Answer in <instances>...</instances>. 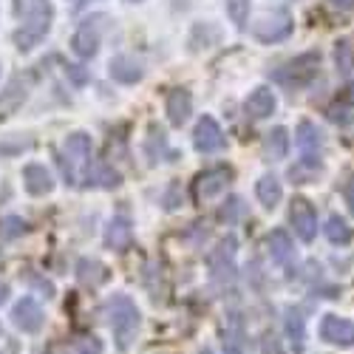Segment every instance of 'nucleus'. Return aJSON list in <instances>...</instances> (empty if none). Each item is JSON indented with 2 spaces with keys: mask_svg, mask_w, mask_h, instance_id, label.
<instances>
[{
  "mask_svg": "<svg viewBox=\"0 0 354 354\" xmlns=\"http://www.w3.org/2000/svg\"><path fill=\"white\" fill-rule=\"evenodd\" d=\"M32 147V139H6V142H0V156H15V153H23Z\"/></svg>",
  "mask_w": 354,
  "mask_h": 354,
  "instance_id": "obj_29",
  "label": "nucleus"
},
{
  "mask_svg": "<svg viewBox=\"0 0 354 354\" xmlns=\"http://www.w3.org/2000/svg\"><path fill=\"white\" fill-rule=\"evenodd\" d=\"M23 185H26V190L32 196H46V193L54 190V179H51V173L43 165H26Z\"/></svg>",
  "mask_w": 354,
  "mask_h": 354,
  "instance_id": "obj_15",
  "label": "nucleus"
},
{
  "mask_svg": "<svg viewBox=\"0 0 354 354\" xmlns=\"http://www.w3.org/2000/svg\"><path fill=\"white\" fill-rule=\"evenodd\" d=\"M82 66H68V71L74 74V82H85V71H80Z\"/></svg>",
  "mask_w": 354,
  "mask_h": 354,
  "instance_id": "obj_34",
  "label": "nucleus"
},
{
  "mask_svg": "<svg viewBox=\"0 0 354 354\" xmlns=\"http://www.w3.org/2000/svg\"><path fill=\"white\" fill-rule=\"evenodd\" d=\"M298 147H301L304 165L317 167V162H320V147H323V139H320V131H317L312 122H306V120L298 125Z\"/></svg>",
  "mask_w": 354,
  "mask_h": 354,
  "instance_id": "obj_12",
  "label": "nucleus"
},
{
  "mask_svg": "<svg viewBox=\"0 0 354 354\" xmlns=\"http://www.w3.org/2000/svg\"><path fill=\"white\" fill-rule=\"evenodd\" d=\"M332 6H337V9H343V12H348V9H354V0H329Z\"/></svg>",
  "mask_w": 354,
  "mask_h": 354,
  "instance_id": "obj_33",
  "label": "nucleus"
},
{
  "mask_svg": "<svg viewBox=\"0 0 354 354\" xmlns=\"http://www.w3.org/2000/svg\"><path fill=\"white\" fill-rule=\"evenodd\" d=\"M275 105H278V100L270 88H255L244 102V111H247L250 120H267V116L275 113Z\"/></svg>",
  "mask_w": 354,
  "mask_h": 354,
  "instance_id": "obj_14",
  "label": "nucleus"
},
{
  "mask_svg": "<svg viewBox=\"0 0 354 354\" xmlns=\"http://www.w3.org/2000/svg\"><path fill=\"white\" fill-rule=\"evenodd\" d=\"M335 63H337V71L340 74H348L354 68V46L348 40H340L335 46Z\"/></svg>",
  "mask_w": 354,
  "mask_h": 354,
  "instance_id": "obj_27",
  "label": "nucleus"
},
{
  "mask_svg": "<svg viewBox=\"0 0 354 354\" xmlns=\"http://www.w3.org/2000/svg\"><path fill=\"white\" fill-rule=\"evenodd\" d=\"M326 239H329L332 244H348V241H351V230H348V224H346L340 216H332V218H329V224H326Z\"/></svg>",
  "mask_w": 354,
  "mask_h": 354,
  "instance_id": "obj_26",
  "label": "nucleus"
},
{
  "mask_svg": "<svg viewBox=\"0 0 354 354\" xmlns=\"http://www.w3.org/2000/svg\"><path fill=\"white\" fill-rule=\"evenodd\" d=\"M77 348H80V354H102L97 340H80V343H77Z\"/></svg>",
  "mask_w": 354,
  "mask_h": 354,
  "instance_id": "obj_30",
  "label": "nucleus"
},
{
  "mask_svg": "<svg viewBox=\"0 0 354 354\" xmlns=\"http://www.w3.org/2000/svg\"><path fill=\"white\" fill-rule=\"evenodd\" d=\"M267 244H270V255H272V261H278V263H286L289 258H292V239H289V232L286 230H272L270 232V239H267Z\"/></svg>",
  "mask_w": 354,
  "mask_h": 354,
  "instance_id": "obj_22",
  "label": "nucleus"
},
{
  "mask_svg": "<svg viewBox=\"0 0 354 354\" xmlns=\"http://www.w3.org/2000/svg\"><path fill=\"white\" fill-rule=\"evenodd\" d=\"M286 335H289V340H292V348H295V351H301V348H304L306 326H304L301 312H295V309H289V312H286Z\"/></svg>",
  "mask_w": 354,
  "mask_h": 354,
  "instance_id": "obj_23",
  "label": "nucleus"
},
{
  "mask_svg": "<svg viewBox=\"0 0 354 354\" xmlns=\"http://www.w3.org/2000/svg\"><path fill=\"white\" fill-rule=\"evenodd\" d=\"M343 102H348V105H354V82L346 88V91H343Z\"/></svg>",
  "mask_w": 354,
  "mask_h": 354,
  "instance_id": "obj_35",
  "label": "nucleus"
},
{
  "mask_svg": "<svg viewBox=\"0 0 354 354\" xmlns=\"http://www.w3.org/2000/svg\"><path fill=\"white\" fill-rule=\"evenodd\" d=\"M108 68H111V77L122 85H133L142 80V66L136 60H131V57H113Z\"/></svg>",
  "mask_w": 354,
  "mask_h": 354,
  "instance_id": "obj_18",
  "label": "nucleus"
},
{
  "mask_svg": "<svg viewBox=\"0 0 354 354\" xmlns=\"http://www.w3.org/2000/svg\"><path fill=\"white\" fill-rule=\"evenodd\" d=\"M267 153L272 159H286V153H289V133H286V128H275V131L267 133Z\"/></svg>",
  "mask_w": 354,
  "mask_h": 354,
  "instance_id": "obj_24",
  "label": "nucleus"
},
{
  "mask_svg": "<svg viewBox=\"0 0 354 354\" xmlns=\"http://www.w3.org/2000/svg\"><path fill=\"white\" fill-rule=\"evenodd\" d=\"M6 227H9V230H6V235H9V239H15L17 232H23V230H26V224H23L20 218H9V221H6Z\"/></svg>",
  "mask_w": 354,
  "mask_h": 354,
  "instance_id": "obj_31",
  "label": "nucleus"
},
{
  "mask_svg": "<svg viewBox=\"0 0 354 354\" xmlns=\"http://www.w3.org/2000/svg\"><path fill=\"white\" fill-rule=\"evenodd\" d=\"M320 337L332 343V346H343V348H351L354 346V326L346 320V317H337V315H326L320 323Z\"/></svg>",
  "mask_w": 354,
  "mask_h": 354,
  "instance_id": "obj_9",
  "label": "nucleus"
},
{
  "mask_svg": "<svg viewBox=\"0 0 354 354\" xmlns=\"http://www.w3.org/2000/svg\"><path fill=\"white\" fill-rule=\"evenodd\" d=\"M255 37L261 43H278V40H286L292 35V17L286 12H275L272 17L267 15L261 23H255Z\"/></svg>",
  "mask_w": 354,
  "mask_h": 354,
  "instance_id": "obj_7",
  "label": "nucleus"
},
{
  "mask_svg": "<svg viewBox=\"0 0 354 354\" xmlns=\"http://www.w3.org/2000/svg\"><path fill=\"white\" fill-rule=\"evenodd\" d=\"M71 46H74V51H77L80 57H94L97 48H100V17L82 20V26L77 28Z\"/></svg>",
  "mask_w": 354,
  "mask_h": 354,
  "instance_id": "obj_13",
  "label": "nucleus"
},
{
  "mask_svg": "<svg viewBox=\"0 0 354 354\" xmlns=\"http://www.w3.org/2000/svg\"><path fill=\"white\" fill-rule=\"evenodd\" d=\"M289 221L295 227V235L301 241H312L317 235V213L306 198H292V207H289Z\"/></svg>",
  "mask_w": 354,
  "mask_h": 354,
  "instance_id": "obj_5",
  "label": "nucleus"
},
{
  "mask_svg": "<svg viewBox=\"0 0 354 354\" xmlns=\"http://www.w3.org/2000/svg\"><path fill=\"white\" fill-rule=\"evenodd\" d=\"M131 239H133L131 221L122 218V216L111 218V224H108V230H105V244H108L111 250H125V247L131 244Z\"/></svg>",
  "mask_w": 354,
  "mask_h": 354,
  "instance_id": "obj_19",
  "label": "nucleus"
},
{
  "mask_svg": "<svg viewBox=\"0 0 354 354\" xmlns=\"http://www.w3.org/2000/svg\"><path fill=\"white\" fill-rule=\"evenodd\" d=\"M224 354H244V320L241 315H230L224 326Z\"/></svg>",
  "mask_w": 354,
  "mask_h": 354,
  "instance_id": "obj_17",
  "label": "nucleus"
},
{
  "mask_svg": "<svg viewBox=\"0 0 354 354\" xmlns=\"http://www.w3.org/2000/svg\"><path fill=\"white\" fill-rule=\"evenodd\" d=\"M201 354H213V351H210V348H204V351H201Z\"/></svg>",
  "mask_w": 354,
  "mask_h": 354,
  "instance_id": "obj_37",
  "label": "nucleus"
},
{
  "mask_svg": "<svg viewBox=\"0 0 354 354\" xmlns=\"http://www.w3.org/2000/svg\"><path fill=\"white\" fill-rule=\"evenodd\" d=\"M255 193H258V201L263 204L267 210H275L281 198H283V190H281V182L275 176H261L258 185H255Z\"/></svg>",
  "mask_w": 354,
  "mask_h": 354,
  "instance_id": "obj_20",
  "label": "nucleus"
},
{
  "mask_svg": "<svg viewBox=\"0 0 354 354\" xmlns=\"http://www.w3.org/2000/svg\"><path fill=\"white\" fill-rule=\"evenodd\" d=\"M128 3H136V0H128Z\"/></svg>",
  "mask_w": 354,
  "mask_h": 354,
  "instance_id": "obj_38",
  "label": "nucleus"
},
{
  "mask_svg": "<svg viewBox=\"0 0 354 354\" xmlns=\"http://www.w3.org/2000/svg\"><path fill=\"white\" fill-rule=\"evenodd\" d=\"M12 320H15V326H17L20 332L35 335V332L43 329V309H40V304H37L35 298H23V301L15 304Z\"/></svg>",
  "mask_w": 354,
  "mask_h": 354,
  "instance_id": "obj_8",
  "label": "nucleus"
},
{
  "mask_svg": "<svg viewBox=\"0 0 354 354\" xmlns=\"http://www.w3.org/2000/svg\"><path fill=\"white\" fill-rule=\"evenodd\" d=\"M232 179V170L227 165H218V167H210V170H204L198 173V179H196V196L198 198H213L216 193L227 190Z\"/></svg>",
  "mask_w": 354,
  "mask_h": 354,
  "instance_id": "obj_10",
  "label": "nucleus"
},
{
  "mask_svg": "<svg viewBox=\"0 0 354 354\" xmlns=\"http://www.w3.org/2000/svg\"><path fill=\"white\" fill-rule=\"evenodd\" d=\"M60 165H63V173L68 185H80V187H91V179H94V170H97V162H94V142L88 133H71L66 136L63 142V153H60Z\"/></svg>",
  "mask_w": 354,
  "mask_h": 354,
  "instance_id": "obj_1",
  "label": "nucleus"
},
{
  "mask_svg": "<svg viewBox=\"0 0 354 354\" xmlns=\"http://www.w3.org/2000/svg\"><path fill=\"white\" fill-rule=\"evenodd\" d=\"M317 68H320V54L317 51H306L301 57H295L292 63L281 66L272 74V80L278 85H283V88H304L317 77Z\"/></svg>",
  "mask_w": 354,
  "mask_h": 354,
  "instance_id": "obj_4",
  "label": "nucleus"
},
{
  "mask_svg": "<svg viewBox=\"0 0 354 354\" xmlns=\"http://www.w3.org/2000/svg\"><path fill=\"white\" fill-rule=\"evenodd\" d=\"M227 15H230V20L235 26L244 28L247 17H250V0H227Z\"/></svg>",
  "mask_w": 354,
  "mask_h": 354,
  "instance_id": "obj_28",
  "label": "nucleus"
},
{
  "mask_svg": "<svg viewBox=\"0 0 354 354\" xmlns=\"http://www.w3.org/2000/svg\"><path fill=\"white\" fill-rule=\"evenodd\" d=\"M105 317H108V326L113 332L116 348L128 351L136 332H139V309L136 304L128 298V295H113L105 304Z\"/></svg>",
  "mask_w": 354,
  "mask_h": 354,
  "instance_id": "obj_2",
  "label": "nucleus"
},
{
  "mask_svg": "<svg viewBox=\"0 0 354 354\" xmlns=\"http://www.w3.org/2000/svg\"><path fill=\"white\" fill-rule=\"evenodd\" d=\"M6 295H9V289H6V286H0V304L6 301Z\"/></svg>",
  "mask_w": 354,
  "mask_h": 354,
  "instance_id": "obj_36",
  "label": "nucleus"
},
{
  "mask_svg": "<svg viewBox=\"0 0 354 354\" xmlns=\"http://www.w3.org/2000/svg\"><path fill=\"white\" fill-rule=\"evenodd\" d=\"M343 196H346V204H348V210H351V216H354V179L343 187Z\"/></svg>",
  "mask_w": 354,
  "mask_h": 354,
  "instance_id": "obj_32",
  "label": "nucleus"
},
{
  "mask_svg": "<svg viewBox=\"0 0 354 354\" xmlns=\"http://www.w3.org/2000/svg\"><path fill=\"white\" fill-rule=\"evenodd\" d=\"M51 20H54L51 0H26V15H23L20 28L15 32V46L20 51L35 48L51 32Z\"/></svg>",
  "mask_w": 354,
  "mask_h": 354,
  "instance_id": "obj_3",
  "label": "nucleus"
},
{
  "mask_svg": "<svg viewBox=\"0 0 354 354\" xmlns=\"http://www.w3.org/2000/svg\"><path fill=\"white\" fill-rule=\"evenodd\" d=\"M165 111H167L170 125L182 128L190 120V113H193V97H190V91H185V88H173V91H167Z\"/></svg>",
  "mask_w": 354,
  "mask_h": 354,
  "instance_id": "obj_11",
  "label": "nucleus"
},
{
  "mask_svg": "<svg viewBox=\"0 0 354 354\" xmlns=\"http://www.w3.org/2000/svg\"><path fill=\"white\" fill-rule=\"evenodd\" d=\"M26 94H28V85H26V80H23V77H15V80L9 82L6 91L0 94V120H6V116H12V113H15V111L23 105Z\"/></svg>",
  "mask_w": 354,
  "mask_h": 354,
  "instance_id": "obj_16",
  "label": "nucleus"
},
{
  "mask_svg": "<svg viewBox=\"0 0 354 354\" xmlns=\"http://www.w3.org/2000/svg\"><path fill=\"white\" fill-rule=\"evenodd\" d=\"M224 131L221 125L213 120V116H201L196 131H193V145H196V151L198 153H216L224 147Z\"/></svg>",
  "mask_w": 354,
  "mask_h": 354,
  "instance_id": "obj_6",
  "label": "nucleus"
},
{
  "mask_svg": "<svg viewBox=\"0 0 354 354\" xmlns=\"http://www.w3.org/2000/svg\"><path fill=\"white\" fill-rule=\"evenodd\" d=\"M167 151V139H165V131L151 125V136H147V156H151V162L156 165Z\"/></svg>",
  "mask_w": 354,
  "mask_h": 354,
  "instance_id": "obj_25",
  "label": "nucleus"
},
{
  "mask_svg": "<svg viewBox=\"0 0 354 354\" xmlns=\"http://www.w3.org/2000/svg\"><path fill=\"white\" fill-rule=\"evenodd\" d=\"M77 278H80V283H85V286H100V283L108 281V270L102 267L100 261H94V258H82V261L77 263Z\"/></svg>",
  "mask_w": 354,
  "mask_h": 354,
  "instance_id": "obj_21",
  "label": "nucleus"
}]
</instances>
